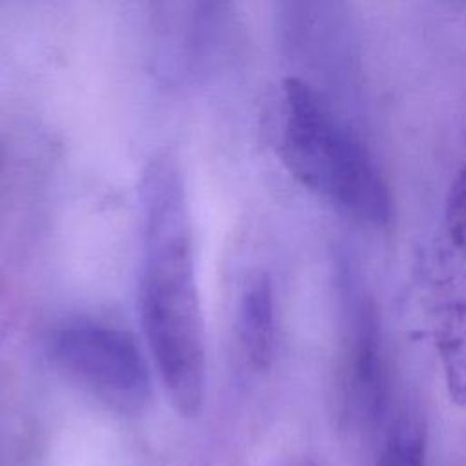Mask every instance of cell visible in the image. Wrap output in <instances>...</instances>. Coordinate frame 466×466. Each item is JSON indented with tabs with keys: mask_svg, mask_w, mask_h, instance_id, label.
I'll use <instances>...</instances> for the list:
<instances>
[{
	"mask_svg": "<svg viewBox=\"0 0 466 466\" xmlns=\"http://www.w3.org/2000/svg\"><path fill=\"white\" fill-rule=\"evenodd\" d=\"M47 351L67 379L111 410L137 415L149 404V368L131 333L73 319L51 331Z\"/></svg>",
	"mask_w": 466,
	"mask_h": 466,
	"instance_id": "3",
	"label": "cell"
},
{
	"mask_svg": "<svg viewBox=\"0 0 466 466\" xmlns=\"http://www.w3.org/2000/svg\"><path fill=\"white\" fill-rule=\"evenodd\" d=\"M435 346L450 400L466 410V166L453 177L435 244Z\"/></svg>",
	"mask_w": 466,
	"mask_h": 466,
	"instance_id": "4",
	"label": "cell"
},
{
	"mask_svg": "<svg viewBox=\"0 0 466 466\" xmlns=\"http://www.w3.org/2000/svg\"><path fill=\"white\" fill-rule=\"evenodd\" d=\"M426 442L420 424L402 417L390 431L375 466H424Z\"/></svg>",
	"mask_w": 466,
	"mask_h": 466,
	"instance_id": "7",
	"label": "cell"
},
{
	"mask_svg": "<svg viewBox=\"0 0 466 466\" xmlns=\"http://www.w3.org/2000/svg\"><path fill=\"white\" fill-rule=\"evenodd\" d=\"M280 116L279 151L304 187L362 224L391 220V191L377 162L313 86L288 78Z\"/></svg>",
	"mask_w": 466,
	"mask_h": 466,
	"instance_id": "2",
	"label": "cell"
},
{
	"mask_svg": "<svg viewBox=\"0 0 466 466\" xmlns=\"http://www.w3.org/2000/svg\"><path fill=\"white\" fill-rule=\"evenodd\" d=\"M238 344L253 370H266L275 353L277 324H275V297L268 275L253 277L238 300L237 313Z\"/></svg>",
	"mask_w": 466,
	"mask_h": 466,
	"instance_id": "6",
	"label": "cell"
},
{
	"mask_svg": "<svg viewBox=\"0 0 466 466\" xmlns=\"http://www.w3.org/2000/svg\"><path fill=\"white\" fill-rule=\"evenodd\" d=\"M144 209L142 328L175 411L193 419L206 399V335L189 213L171 166L151 169Z\"/></svg>",
	"mask_w": 466,
	"mask_h": 466,
	"instance_id": "1",
	"label": "cell"
},
{
	"mask_svg": "<svg viewBox=\"0 0 466 466\" xmlns=\"http://www.w3.org/2000/svg\"><path fill=\"white\" fill-rule=\"evenodd\" d=\"M346 360L350 399L360 417L375 419L384 404V364L379 324L368 299L351 306Z\"/></svg>",
	"mask_w": 466,
	"mask_h": 466,
	"instance_id": "5",
	"label": "cell"
}]
</instances>
